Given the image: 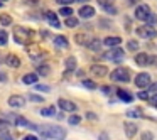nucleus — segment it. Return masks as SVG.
I'll use <instances>...</instances> for the list:
<instances>
[{
    "mask_svg": "<svg viewBox=\"0 0 157 140\" xmlns=\"http://www.w3.org/2000/svg\"><path fill=\"white\" fill-rule=\"evenodd\" d=\"M39 133H41L44 138H52V140H64L66 138V130L59 125H37Z\"/></svg>",
    "mask_w": 157,
    "mask_h": 140,
    "instance_id": "obj_1",
    "label": "nucleus"
},
{
    "mask_svg": "<svg viewBox=\"0 0 157 140\" xmlns=\"http://www.w3.org/2000/svg\"><path fill=\"white\" fill-rule=\"evenodd\" d=\"M32 37H34V31H32V29L22 27V25H19V27L14 29V39L19 44H29V42L32 41Z\"/></svg>",
    "mask_w": 157,
    "mask_h": 140,
    "instance_id": "obj_2",
    "label": "nucleus"
},
{
    "mask_svg": "<svg viewBox=\"0 0 157 140\" xmlns=\"http://www.w3.org/2000/svg\"><path fill=\"white\" fill-rule=\"evenodd\" d=\"M110 78H112V81H117V83H128L130 81V71L127 68H117L112 73Z\"/></svg>",
    "mask_w": 157,
    "mask_h": 140,
    "instance_id": "obj_3",
    "label": "nucleus"
},
{
    "mask_svg": "<svg viewBox=\"0 0 157 140\" xmlns=\"http://www.w3.org/2000/svg\"><path fill=\"white\" fill-rule=\"evenodd\" d=\"M103 58L108 59V61H113V62H120L123 58H125V52L123 49H110L103 54Z\"/></svg>",
    "mask_w": 157,
    "mask_h": 140,
    "instance_id": "obj_4",
    "label": "nucleus"
},
{
    "mask_svg": "<svg viewBox=\"0 0 157 140\" xmlns=\"http://www.w3.org/2000/svg\"><path fill=\"white\" fill-rule=\"evenodd\" d=\"M137 34H139L142 39H152V37L157 36V32H155V29L149 24V25H140V27L137 29Z\"/></svg>",
    "mask_w": 157,
    "mask_h": 140,
    "instance_id": "obj_5",
    "label": "nucleus"
},
{
    "mask_svg": "<svg viewBox=\"0 0 157 140\" xmlns=\"http://www.w3.org/2000/svg\"><path fill=\"white\" fill-rule=\"evenodd\" d=\"M135 17L139 19V21H149L150 17V7L145 4L139 5V7L135 9Z\"/></svg>",
    "mask_w": 157,
    "mask_h": 140,
    "instance_id": "obj_6",
    "label": "nucleus"
},
{
    "mask_svg": "<svg viewBox=\"0 0 157 140\" xmlns=\"http://www.w3.org/2000/svg\"><path fill=\"white\" fill-rule=\"evenodd\" d=\"M135 85L139 86L140 89H142V88H149V86H150V74H147V73H140V74H137Z\"/></svg>",
    "mask_w": 157,
    "mask_h": 140,
    "instance_id": "obj_7",
    "label": "nucleus"
},
{
    "mask_svg": "<svg viewBox=\"0 0 157 140\" xmlns=\"http://www.w3.org/2000/svg\"><path fill=\"white\" fill-rule=\"evenodd\" d=\"M154 61H157V58H150V56H147L145 52H140V54L135 56V62L139 66H147V64H150V62H154Z\"/></svg>",
    "mask_w": 157,
    "mask_h": 140,
    "instance_id": "obj_8",
    "label": "nucleus"
},
{
    "mask_svg": "<svg viewBox=\"0 0 157 140\" xmlns=\"http://www.w3.org/2000/svg\"><path fill=\"white\" fill-rule=\"evenodd\" d=\"M9 105H10V106H14V108H22V106L25 105V100H24V96L12 95L10 98H9Z\"/></svg>",
    "mask_w": 157,
    "mask_h": 140,
    "instance_id": "obj_9",
    "label": "nucleus"
},
{
    "mask_svg": "<svg viewBox=\"0 0 157 140\" xmlns=\"http://www.w3.org/2000/svg\"><path fill=\"white\" fill-rule=\"evenodd\" d=\"M58 105H59V108L64 110V112H75V110H76V105H75L73 101H69V100L59 98V100H58Z\"/></svg>",
    "mask_w": 157,
    "mask_h": 140,
    "instance_id": "obj_10",
    "label": "nucleus"
},
{
    "mask_svg": "<svg viewBox=\"0 0 157 140\" xmlns=\"http://www.w3.org/2000/svg\"><path fill=\"white\" fill-rule=\"evenodd\" d=\"M0 140H14L7 130V122L5 120H0Z\"/></svg>",
    "mask_w": 157,
    "mask_h": 140,
    "instance_id": "obj_11",
    "label": "nucleus"
},
{
    "mask_svg": "<svg viewBox=\"0 0 157 140\" xmlns=\"http://www.w3.org/2000/svg\"><path fill=\"white\" fill-rule=\"evenodd\" d=\"M91 74H95V76H100V78H103V76H106V74H108V69H106V66L93 64V66H91Z\"/></svg>",
    "mask_w": 157,
    "mask_h": 140,
    "instance_id": "obj_12",
    "label": "nucleus"
},
{
    "mask_svg": "<svg viewBox=\"0 0 157 140\" xmlns=\"http://www.w3.org/2000/svg\"><path fill=\"white\" fill-rule=\"evenodd\" d=\"M95 15V9L91 7V5H83L81 9H79V17L83 19H90Z\"/></svg>",
    "mask_w": 157,
    "mask_h": 140,
    "instance_id": "obj_13",
    "label": "nucleus"
},
{
    "mask_svg": "<svg viewBox=\"0 0 157 140\" xmlns=\"http://www.w3.org/2000/svg\"><path fill=\"white\" fill-rule=\"evenodd\" d=\"M125 135L127 138H133V137L137 135V130H139V127L135 125V123H125Z\"/></svg>",
    "mask_w": 157,
    "mask_h": 140,
    "instance_id": "obj_14",
    "label": "nucleus"
},
{
    "mask_svg": "<svg viewBox=\"0 0 157 140\" xmlns=\"http://www.w3.org/2000/svg\"><path fill=\"white\" fill-rule=\"evenodd\" d=\"M29 56H31L32 61H41V59H44V52L39 47H31L29 49Z\"/></svg>",
    "mask_w": 157,
    "mask_h": 140,
    "instance_id": "obj_15",
    "label": "nucleus"
},
{
    "mask_svg": "<svg viewBox=\"0 0 157 140\" xmlns=\"http://www.w3.org/2000/svg\"><path fill=\"white\" fill-rule=\"evenodd\" d=\"M5 62H7L10 68H19V66H21V59L14 54H9L7 58H5Z\"/></svg>",
    "mask_w": 157,
    "mask_h": 140,
    "instance_id": "obj_16",
    "label": "nucleus"
},
{
    "mask_svg": "<svg viewBox=\"0 0 157 140\" xmlns=\"http://www.w3.org/2000/svg\"><path fill=\"white\" fill-rule=\"evenodd\" d=\"M46 19H48V21H49V24H51L52 27H59V21H58V15H56L54 12L48 10V12H46Z\"/></svg>",
    "mask_w": 157,
    "mask_h": 140,
    "instance_id": "obj_17",
    "label": "nucleus"
},
{
    "mask_svg": "<svg viewBox=\"0 0 157 140\" xmlns=\"http://www.w3.org/2000/svg\"><path fill=\"white\" fill-rule=\"evenodd\" d=\"M54 46L56 47H61V49H66L69 44H68V39H66L64 36H58V37L54 39Z\"/></svg>",
    "mask_w": 157,
    "mask_h": 140,
    "instance_id": "obj_18",
    "label": "nucleus"
},
{
    "mask_svg": "<svg viewBox=\"0 0 157 140\" xmlns=\"http://www.w3.org/2000/svg\"><path fill=\"white\" fill-rule=\"evenodd\" d=\"M117 95H118V98L122 100V101H125V103H130L133 100V96L130 95L128 91H125V89H118V91H117Z\"/></svg>",
    "mask_w": 157,
    "mask_h": 140,
    "instance_id": "obj_19",
    "label": "nucleus"
},
{
    "mask_svg": "<svg viewBox=\"0 0 157 140\" xmlns=\"http://www.w3.org/2000/svg\"><path fill=\"white\" fill-rule=\"evenodd\" d=\"M75 41L78 42L79 46H88V44H90V41H91V39H90V37H88V36H86V34H76Z\"/></svg>",
    "mask_w": 157,
    "mask_h": 140,
    "instance_id": "obj_20",
    "label": "nucleus"
},
{
    "mask_svg": "<svg viewBox=\"0 0 157 140\" xmlns=\"http://www.w3.org/2000/svg\"><path fill=\"white\" fill-rule=\"evenodd\" d=\"M37 78L39 76L36 74V73H29V74H25L24 78H22V81H24L25 85H34V83H37Z\"/></svg>",
    "mask_w": 157,
    "mask_h": 140,
    "instance_id": "obj_21",
    "label": "nucleus"
},
{
    "mask_svg": "<svg viewBox=\"0 0 157 140\" xmlns=\"http://www.w3.org/2000/svg\"><path fill=\"white\" fill-rule=\"evenodd\" d=\"M2 120H5V122L10 123V125H17L19 116H17V115H14V113H7V115H4V118H2Z\"/></svg>",
    "mask_w": 157,
    "mask_h": 140,
    "instance_id": "obj_22",
    "label": "nucleus"
},
{
    "mask_svg": "<svg viewBox=\"0 0 157 140\" xmlns=\"http://www.w3.org/2000/svg\"><path fill=\"white\" fill-rule=\"evenodd\" d=\"M101 47V41L100 39H91L88 44V49H91V51H98V49Z\"/></svg>",
    "mask_w": 157,
    "mask_h": 140,
    "instance_id": "obj_23",
    "label": "nucleus"
},
{
    "mask_svg": "<svg viewBox=\"0 0 157 140\" xmlns=\"http://www.w3.org/2000/svg\"><path fill=\"white\" fill-rule=\"evenodd\" d=\"M120 42H122V39H120V37H106V39H105V44L110 46V47H113V46H118Z\"/></svg>",
    "mask_w": 157,
    "mask_h": 140,
    "instance_id": "obj_24",
    "label": "nucleus"
},
{
    "mask_svg": "<svg viewBox=\"0 0 157 140\" xmlns=\"http://www.w3.org/2000/svg\"><path fill=\"white\" fill-rule=\"evenodd\" d=\"M41 115H42V116H54V115H56V108H54V106L42 108V110H41Z\"/></svg>",
    "mask_w": 157,
    "mask_h": 140,
    "instance_id": "obj_25",
    "label": "nucleus"
},
{
    "mask_svg": "<svg viewBox=\"0 0 157 140\" xmlns=\"http://www.w3.org/2000/svg\"><path fill=\"white\" fill-rule=\"evenodd\" d=\"M0 24L2 25H10L12 24V17L9 14H2L0 15Z\"/></svg>",
    "mask_w": 157,
    "mask_h": 140,
    "instance_id": "obj_26",
    "label": "nucleus"
},
{
    "mask_svg": "<svg viewBox=\"0 0 157 140\" xmlns=\"http://www.w3.org/2000/svg\"><path fill=\"white\" fill-rule=\"evenodd\" d=\"M140 115H142V110L140 108H132L127 112V116H132V118H139Z\"/></svg>",
    "mask_w": 157,
    "mask_h": 140,
    "instance_id": "obj_27",
    "label": "nucleus"
},
{
    "mask_svg": "<svg viewBox=\"0 0 157 140\" xmlns=\"http://www.w3.org/2000/svg\"><path fill=\"white\" fill-rule=\"evenodd\" d=\"M81 85L85 86V88H88V89H96V83L91 81V79H83Z\"/></svg>",
    "mask_w": 157,
    "mask_h": 140,
    "instance_id": "obj_28",
    "label": "nucleus"
},
{
    "mask_svg": "<svg viewBox=\"0 0 157 140\" xmlns=\"http://www.w3.org/2000/svg\"><path fill=\"white\" fill-rule=\"evenodd\" d=\"M75 68H76V59L75 58H68L66 59V69L71 71V69H75Z\"/></svg>",
    "mask_w": 157,
    "mask_h": 140,
    "instance_id": "obj_29",
    "label": "nucleus"
},
{
    "mask_svg": "<svg viewBox=\"0 0 157 140\" xmlns=\"http://www.w3.org/2000/svg\"><path fill=\"white\" fill-rule=\"evenodd\" d=\"M79 24V22H78V19H76V17H68V19H66V25H68V27H76V25H78Z\"/></svg>",
    "mask_w": 157,
    "mask_h": 140,
    "instance_id": "obj_30",
    "label": "nucleus"
},
{
    "mask_svg": "<svg viewBox=\"0 0 157 140\" xmlns=\"http://www.w3.org/2000/svg\"><path fill=\"white\" fill-rule=\"evenodd\" d=\"M68 122H69V125H78V123L81 122V116H79V115H73V116H69Z\"/></svg>",
    "mask_w": 157,
    "mask_h": 140,
    "instance_id": "obj_31",
    "label": "nucleus"
},
{
    "mask_svg": "<svg viewBox=\"0 0 157 140\" xmlns=\"http://www.w3.org/2000/svg\"><path fill=\"white\" fill-rule=\"evenodd\" d=\"M71 14H73V9H69V7L59 9V15H64V17H69Z\"/></svg>",
    "mask_w": 157,
    "mask_h": 140,
    "instance_id": "obj_32",
    "label": "nucleus"
},
{
    "mask_svg": "<svg viewBox=\"0 0 157 140\" xmlns=\"http://www.w3.org/2000/svg\"><path fill=\"white\" fill-rule=\"evenodd\" d=\"M127 49H128V51H135V49H139V42H137V41L127 42Z\"/></svg>",
    "mask_w": 157,
    "mask_h": 140,
    "instance_id": "obj_33",
    "label": "nucleus"
},
{
    "mask_svg": "<svg viewBox=\"0 0 157 140\" xmlns=\"http://www.w3.org/2000/svg\"><path fill=\"white\" fill-rule=\"evenodd\" d=\"M37 73L39 74H49V73H51V68H49V66H39V69H37Z\"/></svg>",
    "mask_w": 157,
    "mask_h": 140,
    "instance_id": "obj_34",
    "label": "nucleus"
},
{
    "mask_svg": "<svg viewBox=\"0 0 157 140\" xmlns=\"http://www.w3.org/2000/svg\"><path fill=\"white\" fill-rule=\"evenodd\" d=\"M7 32L5 31H0V46H4V44H7Z\"/></svg>",
    "mask_w": 157,
    "mask_h": 140,
    "instance_id": "obj_35",
    "label": "nucleus"
},
{
    "mask_svg": "<svg viewBox=\"0 0 157 140\" xmlns=\"http://www.w3.org/2000/svg\"><path fill=\"white\" fill-rule=\"evenodd\" d=\"M150 95H152L150 91H140L139 93V98L140 100H150Z\"/></svg>",
    "mask_w": 157,
    "mask_h": 140,
    "instance_id": "obj_36",
    "label": "nucleus"
},
{
    "mask_svg": "<svg viewBox=\"0 0 157 140\" xmlns=\"http://www.w3.org/2000/svg\"><path fill=\"white\" fill-rule=\"evenodd\" d=\"M113 2H115V0H98V4L101 5V7H108V5H113Z\"/></svg>",
    "mask_w": 157,
    "mask_h": 140,
    "instance_id": "obj_37",
    "label": "nucleus"
},
{
    "mask_svg": "<svg viewBox=\"0 0 157 140\" xmlns=\"http://www.w3.org/2000/svg\"><path fill=\"white\" fill-rule=\"evenodd\" d=\"M140 140H154V137H152V133H150V132H144L142 137H140Z\"/></svg>",
    "mask_w": 157,
    "mask_h": 140,
    "instance_id": "obj_38",
    "label": "nucleus"
},
{
    "mask_svg": "<svg viewBox=\"0 0 157 140\" xmlns=\"http://www.w3.org/2000/svg\"><path fill=\"white\" fill-rule=\"evenodd\" d=\"M36 89H39V91H46V93H48L51 88H49V86H46V85H36Z\"/></svg>",
    "mask_w": 157,
    "mask_h": 140,
    "instance_id": "obj_39",
    "label": "nucleus"
},
{
    "mask_svg": "<svg viewBox=\"0 0 157 140\" xmlns=\"http://www.w3.org/2000/svg\"><path fill=\"white\" fill-rule=\"evenodd\" d=\"M149 91L152 93V95H155V93H157V83H150V86H149Z\"/></svg>",
    "mask_w": 157,
    "mask_h": 140,
    "instance_id": "obj_40",
    "label": "nucleus"
},
{
    "mask_svg": "<svg viewBox=\"0 0 157 140\" xmlns=\"http://www.w3.org/2000/svg\"><path fill=\"white\" fill-rule=\"evenodd\" d=\"M103 9H105L108 14H117V9L113 7V5H108V7H103Z\"/></svg>",
    "mask_w": 157,
    "mask_h": 140,
    "instance_id": "obj_41",
    "label": "nucleus"
},
{
    "mask_svg": "<svg viewBox=\"0 0 157 140\" xmlns=\"http://www.w3.org/2000/svg\"><path fill=\"white\" fill-rule=\"evenodd\" d=\"M29 98H31L32 101H39V103L42 101V98H41V96H37V95H32V93H31V95H29Z\"/></svg>",
    "mask_w": 157,
    "mask_h": 140,
    "instance_id": "obj_42",
    "label": "nucleus"
},
{
    "mask_svg": "<svg viewBox=\"0 0 157 140\" xmlns=\"http://www.w3.org/2000/svg\"><path fill=\"white\" fill-rule=\"evenodd\" d=\"M149 24H150V25L157 24V15H152V14H150V17H149Z\"/></svg>",
    "mask_w": 157,
    "mask_h": 140,
    "instance_id": "obj_43",
    "label": "nucleus"
},
{
    "mask_svg": "<svg viewBox=\"0 0 157 140\" xmlns=\"http://www.w3.org/2000/svg\"><path fill=\"white\" fill-rule=\"evenodd\" d=\"M150 105L157 106V93H155V95H152V96H150Z\"/></svg>",
    "mask_w": 157,
    "mask_h": 140,
    "instance_id": "obj_44",
    "label": "nucleus"
},
{
    "mask_svg": "<svg viewBox=\"0 0 157 140\" xmlns=\"http://www.w3.org/2000/svg\"><path fill=\"white\" fill-rule=\"evenodd\" d=\"M58 4H61V5H68V4H73L75 0H56Z\"/></svg>",
    "mask_w": 157,
    "mask_h": 140,
    "instance_id": "obj_45",
    "label": "nucleus"
},
{
    "mask_svg": "<svg viewBox=\"0 0 157 140\" xmlns=\"http://www.w3.org/2000/svg\"><path fill=\"white\" fill-rule=\"evenodd\" d=\"M22 140H37V137L36 135H27V137H24Z\"/></svg>",
    "mask_w": 157,
    "mask_h": 140,
    "instance_id": "obj_46",
    "label": "nucleus"
},
{
    "mask_svg": "<svg viewBox=\"0 0 157 140\" xmlns=\"http://www.w3.org/2000/svg\"><path fill=\"white\" fill-rule=\"evenodd\" d=\"M86 116H88L90 120H96V115H95V113H91V112H90V113H88V115H86Z\"/></svg>",
    "mask_w": 157,
    "mask_h": 140,
    "instance_id": "obj_47",
    "label": "nucleus"
},
{
    "mask_svg": "<svg viewBox=\"0 0 157 140\" xmlns=\"http://www.w3.org/2000/svg\"><path fill=\"white\" fill-rule=\"evenodd\" d=\"M101 89H103V93H108V91H110V88H108V86H103Z\"/></svg>",
    "mask_w": 157,
    "mask_h": 140,
    "instance_id": "obj_48",
    "label": "nucleus"
},
{
    "mask_svg": "<svg viewBox=\"0 0 157 140\" xmlns=\"http://www.w3.org/2000/svg\"><path fill=\"white\" fill-rule=\"evenodd\" d=\"M0 81H5V74H0Z\"/></svg>",
    "mask_w": 157,
    "mask_h": 140,
    "instance_id": "obj_49",
    "label": "nucleus"
},
{
    "mask_svg": "<svg viewBox=\"0 0 157 140\" xmlns=\"http://www.w3.org/2000/svg\"><path fill=\"white\" fill-rule=\"evenodd\" d=\"M0 7H2V0H0Z\"/></svg>",
    "mask_w": 157,
    "mask_h": 140,
    "instance_id": "obj_50",
    "label": "nucleus"
},
{
    "mask_svg": "<svg viewBox=\"0 0 157 140\" xmlns=\"http://www.w3.org/2000/svg\"><path fill=\"white\" fill-rule=\"evenodd\" d=\"M78 2H85V0H78Z\"/></svg>",
    "mask_w": 157,
    "mask_h": 140,
    "instance_id": "obj_51",
    "label": "nucleus"
}]
</instances>
